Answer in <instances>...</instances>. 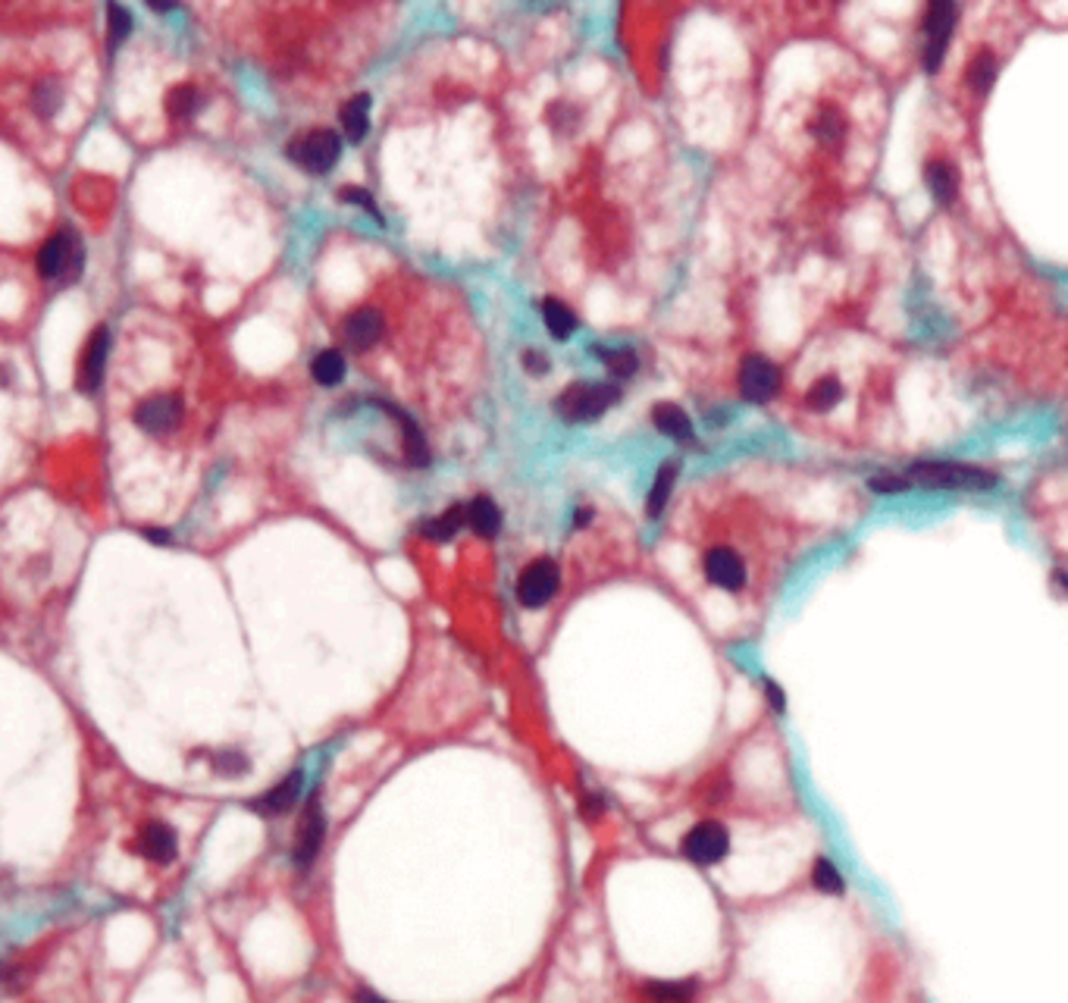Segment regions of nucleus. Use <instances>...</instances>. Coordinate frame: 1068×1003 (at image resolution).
Here are the masks:
<instances>
[{
  "instance_id": "nucleus-1",
  "label": "nucleus",
  "mask_w": 1068,
  "mask_h": 1003,
  "mask_svg": "<svg viewBox=\"0 0 1068 1003\" xmlns=\"http://www.w3.org/2000/svg\"><path fill=\"white\" fill-rule=\"evenodd\" d=\"M812 367H799L790 383H793V402L796 411L812 417V421H830L837 417L843 408H849L852 402H865V392H871L874 377L868 361H856L840 358V352L834 355H809Z\"/></svg>"
},
{
  "instance_id": "nucleus-2",
  "label": "nucleus",
  "mask_w": 1068,
  "mask_h": 1003,
  "mask_svg": "<svg viewBox=\"0 0 1068 1003\" xmlns=\"http://www.w3.org/2000/svg\"><path fill=\"white\" fill-rule=\"evenodd\" d=\"M1012 35L1009 32H990V26H984L975 38H965L962 44V57L956 66V101L962 107L981 104L990 88L1000 76V69L1006 63Z\"/></svg>"
},
{
  "instance_id": "nucleus-3",
  "label": "nucleus",
  "mask_w": 1068,
  "mask_h": 1003,
  "mask_svg": "<svg viewBox=\"0 0 1068 1003\" xmlns=\"http://www.w3.org/2000/svg\"><path fill=\"white\" fill-rule=\"evenodd\" d=\"M805 135H809V142L818 154L837 160L840 151L849 145L852 138V116L846 110V104L834 101V98H824V101H815L809 107V113H805Z\"/></svg>"
},
{
  "instance_id": "nucleus-4",
  "label": "nucleus",
  "mask_w": 1068,
  "mask_h": 1003,
  "mask_svg": "<svg viewBox=\"0 0 1068 1003\" xmlns=\"http://www.w3.org/2000/svg\"><path fill=\"white\" fill-rule=\"evenodd\" d=\"M702 574L715 590H724L730 596H740L749 590L752 583V568L746 552H740L733 543H708L702 549Z\"/></svg>"
},
{
  "instance_id": "nucleus-5",
  "label": "nucleus",
  "mask_w": 1068,
  "mask_h": 1003,
  "mask_svg": "<svg viewBox=\"0 0 1068 1003\" xmlns=\"http://www.w3.org/2000/svg\"><path fill=\"white\" fill-rule=\"evenodd\" d=\"M621 402V386L614 383H571L558 395V414L567 424H589Z\"/></svg>"
},
{
  "instance_id": "nucleus-6",
  "label": "nucleus",
  "mask_w": 1068,
  "mask_h": 1003,
  "mask_svg": "<svg viewBox=\"0 0 1068 1003\" xmlns=\"http://www.w3.org/2000/svg\"><path fill=\"white\" fill-rule=\"evenodd\" d=\"M182 417H185V402L179 389H151V395L138 399L132 408V424L154 439L176 433Z\"/></svg>"
},
{
  "instance_id": "nucleus-7",
  "label": "nucleus",
  "mask_w": 1068,
  "mask_h": 1003,
  "mask_svg": "<svg viewBox=\"0 0 1068 1003\" xmlns=\"http://www.w3.org/2000/svg\"><path fill=\"white\" fill-rule=\"evenodd\" d=\"M906 480L918 483V486H940V489H990L996 483V477L981 468H971V464H949V461L912 464Z\"/></svg>"
},
{
  "instance_id": "nucleus-8",
  "label": "nucleus",
  "mask_w": 1068,
  "mask_h": 1003,
  "mask_svg": "<svg viewBox=\"0 0 1068 1003\" xmlns=\"http://www.w3.org/2000/svg\"><path fill=\"white\" fill-rule=\"evenodd\" d=\"M339 154H342V138L332 129H314V132L295 138V142L289 145V157L298 163L301 170L314 173V176L329 173L332 167H336Z\"/></svg>"
},
{
  "instance_id": "nucleus-9",
  "label": "nucleus",
  "mask_w": 1068,
  "mask_h": 1003,
  "mask_svg": "<svg viewBox=\"0 0 1068 1003\" xmlns=\"http://www.w3.org/2000/svg\"><path fill=\"white\" fill-rule=\"evenodd\" d=\"M558 587H561L558 562H552V558H536V562H530L517 577V602L524 605V609H542V605H549L555 599Z\"/></svg>"
},
{
  "instance_id": "nucleus-10",
  "label": "nucleus",
  "mask_w": 1068,
  "mask_h": 1003,
  "mask_svg": "<svg viewBox=\"0 0 1068 1003\" xmlns=\"http://www.w3.org/2000/svg\"><path fill=\"white\" fill-rule=\"evenodd\" d=\"M680 850L696 866H715L730 853V834L721 822H699L686 831Z\"/></svg>"
},
{
  "instance_id": "nucleus-11",
  "label": "nucleus",
  "mask_w": 1068,
  "mask_h": 1003,
  "mask_svg": "<svg viewBox=\"0 0 1068 1003\" xmlns=\"http://www.w3.org/2000/svg\"><path fill=\"white\" fill-rule=\"evenodd\" d=\"M956 16L959 10L953 4H931L928 13H924V35H928V48H924V57H928V69L931 73H937V69L943 66V57H946V48L949 41H953L956 35Z\"/></svg>"
},
{
  "instance_id": "nucleus-12",
  "label": "nucleus",
  "mask_w": 1068,
  "mask_h": 1003,
  "mask_svg": "<svg viewBox=\"0 0 1068 1003\" xmlns=\"http://www.w3.org/2000/svg\"><path fill=\"white\" fill-rule=\"evenodd\" d=\"M780 383H783L780 370L774 367V361H768L762 355H749L740 367V392L752 405L771 402L780 392Z\"/></svg>"
},
{
  "instance_id": "nucleus-13",
  "label": "nucleus",
  "mask_w": 1068,
  "mask_h": 1003,
  "mask_svg": "<svg viewBox=\"0 0 1068 1003\" xmlns=\"http://www.w3.org/2000/svg\"><path fill=\"white\" fill-rule=\"evenodd\" d=\"M323 834H326V819L320 812V800L311 797V803H307V809H304L298 837H295V850H292V862H295L298 872H307L314 866V859L320 853V844H323Z\"/></svg>"
},
{
  "instance_id": "nucleus-14",
  "label": "nucleus",
  "mask_w": 1068,
  "mask_h": 1003,
  "mask_svg": "<svg viewBox=\"0 0 1068 1003\" xmlns=\"http://www.w3.org/2000/svg\"><path fill=\"white\" fill-rule=\"evenodd\" d=\"M135 850L145 856L148 862H157V866H170V862L179 856V834L166 825V822H151L141 828Z\"/></svg>"
},
{
  "instance_id": "nucleus-15",
  "label": "nucleus",
  "mask_w": 1068,
  "mask_h": 1003,
  "mask_svg": "<svg viewBox=\"0 0 1068 1003\" xmlns=\"http://www.w3.org/2000/svg\"><path fill=\"white\" fill-rule=\"evenodd\" d=\"M301 787H304V775H301V768H295V772H292L289 778H282L276 787L264 790L257 800H251V803H248V809H254L257 815H270V819H273V815L289 812V809L298 803V793H301Z\"/></svg>"
},
{
  "instance_id": "nucleus-16",
  "label": "nucleus",
  "mask_w": 1068,
  "mask_h": 1003,
  "mask_svg": "<svg viewBox=\"0 0 1068 1003\" xmlns=\"http://www.w3.org/2000/svg\"><path fill=\"white\" fill-rule=\"evenodd\" d=\"M924 182L937 204H956L959 201V167L949 157H931L924 163Z\"/></svg>"
},
{
  "instance_id": "nucleus-17",
  "label": "nucleus",
  "mask_w": 1068,
  "mask_h": 1003,
  "mask_svg": "<svg viewBox=\"0 0 1068 1003\" xmlns=\"http://www.w3.org/2000/svg\"><path fill=\"white\" fill-rule=\"evenodd\" d=\"M69 264H73V239L66 232H57L38 251V273L44 279H60L69 270Z\"/></svg>"
},
{
  "instance_id": "nucleus-18",
  "label": "nucleus",
  "mask_w": 1068,
  "mask_h": 1003,
  "mask_svg": "<svg viewBox=\"0 0 1068 1003\" xmlns=\"http://www.w3.org/2000/svg\"><path fill=\"white\" fill-rule=\"evenodd\" d=\"M104 364H107V330L101 326V330H94V336H91V342L85 348V361H82V370H79V389L82 392H94L101 386Z\"/></svg>"
},
{
  "instance_id": "nucleus-19",
  "label": "nucleus",
  "mask_w": 1068,
  "mask_h": 1003,
  "mask_svg": "<svg viewBox=\"0 0 1068 1003\" xmlns=\"http://www.w3.org/2000/svg\"><path fill=\"white\" fill-rule=\"evenodd\" d=\"M652 424H655L664 436H671V439H677V442H693V421H690V414H686L683 408H677V405H671V402L655 405Z\"/></svg>"
},
{
  "instance_id": "nucleus-20",
  "label": "nucleus",
  "mask_w": 1068,
  "mask_h": 1003,
  "mask_svg": "<svg viewBox=\"0 0 1068 1003\" xmlns=\"http://www.w3.org/2000/svg\"><path fill=\"white\" fill-rule=\"evenodd\" d=\"M467 527L477 533V536H495L498 527H502V511H498V505L489 499V496H477L467 502Z\"/></svg>"
},
{
  "instance_id": "nucleus-21",
  "label": "nucleus",
  "mask_w": 1068,
  "mask_h": 1003,
  "mask_svg": "<svg viewBox=\"0 0 1068 1003\" xmlns=\"http://www.w3.org/2000/svg\"><path fill=\"white\" fill-rule=\"evenodd\" d=\"M339 123H342L345 138H348L351 145L364 142V135H367V129H370V95L351 98V101L342 107V113H339Z\"/></svg>"
},
{
  "instance_id": "nucleus-22",
  "label": "nucleus",
  "mask_w": 1068,
  "mask_h": 1003,
  "mask_svg": "<svg viewBox=\"0 0 1068 1003\" xmlns=\"http://www.w3.org/2000/svg\"><path fill=\"white\" fill-rule=\"evenodd\" d=\"M461 527H467V505H452V508H445L442 515L423 521L420 533L430 536V540H436V543H445V540H452Z\"/></svg>"
},
{
  "instance_id": "nucleus-23",
  "label": "nucleus",
  "mask_w": 1068,
  "mask_h": 1003,
  "mask_svg": "<svg viewBox=\"0 0 1068 1003\" xmlns=\"http://www.w3.org/2000/svg\"><path fill=\"white\" fill-rule=\"evenodd\" d=\"M542 320H545V330H549V336L558 339V342L571 339L574 330H577L574 311L567 308L564 301H558V298H545V301H542Z\"/></svg>"
},
{
  "instance_id": "nucleus-24",
  "label": "nucleus",
  "mask_w": 1068,
  "mask_h": 1003,
  "mask_svg": "<svg viewBox=\"0 0 1068 1003\" xmlns=\"http://www.w3.org/2000/svg\"><path fill=\"white\" fill-rule=\"evenodd\" d=\"M345 373H348V361L342 352H336V348H326V352H320L311 361V377L320 386H339L345 380Z\"/></svg>"
},
{
  "instance_id": "nucleus-25",
  "label": "nucleus",
  "mask_w": 1068,
  "mask_h": 1003,
  "mask_svg": "<svg viewBox=\"0 0 1068 1003\" xmlns=\"http://www.w3.org/2000/svg\"><path fill=\"white\" fill-rule=\"evenodd\" d=\"M677 471H680L677 461H664L661 468H658L655 483H652V489H649V502H646L649 518H658L661 511H664V505H668L671 489H674V480H677Z\"/></svg>"
},
{
  "instance_id": "nucleus-26",
  "label": "nucleus",
  "mask_w": 1068,
  "mask_h": 1003,
  "mask_svg": "<svg viewBox=\"0 0 1068 1003\" xmlns=\"http://www.w3.org/2000/svg\"><path fill=\"white\" fill-rule=\"evenodd\" d=\"M696 994L693 978H677V982H649L646 997L655 1003H690Z\"/></svg>"
},
{
  "instance_id": "nucleus-27",
  "label": "nucleus",
  "mask_w": 1068,
  "mask_h": 1003,
  "mask_svg": "<svg viewBox=\"0 0 1068 1003\" xmlns=\"http://www.w3.org/2000/svg\"><path fill=\"white\" fill-rule=\"evenodd\" d=\"M592 355H596L611 370V377H617V380L633 377L636 367H639L633 348H592Z\"/></svg>"
},
{
  "instance_id": "nucleus-28",
  "label": "nucleus",
  "mask_w": 1068,
  "mask_h": 1003,
  "mask_svg": "<svg viewBox=\"0 0 1068 1003\" xmlns=\"http://www.w3.org/2000/svg\"><path fill=\"white\" fill-rule=\"evenodd\" d=\"M210 768H213V775H217V778L235 781V778H245V775H248L251 759H248L242 750H223V753H213V756H210Z\"/></svg>"
},
{
  "instance_id": "nucleus-29",
  "label": "nucleus",
  "mask_w": 1068,
  "mask_h": 1003,
  "mask_svg": "<svg viewBox=\"0 0 1068 1003\" xmlns=\"http://www.w3.org/2000/svg\"><path fill=\"white\" fill-rule=\"evenodd\" d=\"M812 884H815V891H821V894H827V897H840V894L846 891V881H843L840 869H837L830 859H824V856L815 859V866H812Z\"/></svg>"
},
{
  "instance_id": "nucleus-30",
  "label": "nucleus",
  "mask_w": 1068,
  "mask_h": 1003,
  "mask_svg": "<svg viewBox=\"0 0 1068 1003\" xmlns=\"http://www.w3.org/2000/svg\"><path fill=\"white\" fill-rule=\"evenodd\" d=\"M198 101H201V98H198V88H195V85H179L173 95H170V104H166V107H170L173 120L182 123V120H192V113L198 110Z\"/></svg>"
},
{
  "instance_id": "nucleus-31",
  "label": "nucleus",
  "mask_w": 1068,
  "mask_h": 1003,
  "mask_svg": "<svg viewBox=\"0 0 1068 1003\" xmlns=\"http://www.w3.org/2000/svg\"><path fill=\"white\" fill-rule=\"evenodd\" d=\"M107 19H110V48H120V44L129 38L132 32V13L126 7H107Z\"/></svg>"
},
{
  "instance_id": "nucleus-32",
  "label": "nucleus",
  "mask_w": 1068,
  "mask_h": 1003,
  "mask_svg": "<svg viewBox=\"0 0 1068 1003\" xmlns=\"http://www.w3.org/2000/svg\"><path fill=\"white\" fill-rule=\"evenodd\" d=\"M524 367L527 373H533V377H542L545 370H549V358H545L542 352H536V348H530V352H524Z\"/></svg>"
},
{
  "instance_id": "nucleus-33",
  "label": "nucleus",
  "mask_w": 1068,
  "mask_h": 1003,
  "mask_svg": "<svg viewBox=\"0 0 1068 1003\" xmlns=\"http://www.w3.org/2000/svg\"><path fill=\"white\" fill-rule=\"evenodd\" d=\"M342 198H348V201L354 198V204H361V207H367V211H370V214H373L376 220H383V217H379V211H376V204H373V198H370V195H367L364 189H345V192H342Z\"/></svg>"
},
{
  "instance_id": "nucleus-34",
  "label": "nucleus",
  "mask_w": 1068,
  "mask_h": 1003,
  "mask_svg": "<svg viewBox=\"0 0 1068 1003\" xmlns=\"http://www.w3.org/2000/svg\"><path fill=\"white\" fill-rule=\"evenodd\" d=\"M765 690H768V699H771V706L777 709V712H783V690L774 684V681H765Z\"/></svg>"
},
{
  "instance_id": "nucleus-35",
  "label": "nucleus",
  "mask_w": 1068,
  "mask_h": 1003,
  "mask_svg": "<svg viewBox=\"0 0 1068 1003\" xmlns=\"http://www.w3.org/2000/svg\"><path fill=\"white\" fill-rule=\"evenodd\" d=\"M354 1003H389L386 997H379L376 991H367V988H358L354 991Z\"/></svg>"
},
{
  "instance_id": "nucleus-36",
  "label": "nucleus",
  "mask_w": 1068,
  "mask_h": 1003,
  "mask_svg": "<svg viewBox=\"0 0 1068 1003\" xmlns=\"http://www.w3.org/2000/svg\"><path fill=\"white\" fill-rule=\"evenodd\" d=\"M145 540H151V543H157V546H166V543H170V533L151 527V530H145Z\"/></svg>"
}]
</instances>
